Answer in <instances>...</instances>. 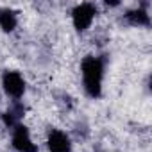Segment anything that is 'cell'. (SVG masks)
Segmentation results:
<instances>
[{
  "label": "cell",
  "mask_w": 152,
  "mask_h": 152,
  "mask_svg": "<svg viewBox=\"0 0 152 152\" xmlns=\"http://www.w3.org/2000/svg\"><path fill=\"white\" fill-rule=\"evenodd\" d=\"M104 61L99 56H86L81 61V77L84 93L90 99H100L104 88Z\"/></svg>",
  "instance_id": "cell-1"
},
{
  "label": "cell",
  "mask_w": 152,
  "mask_h": 152,
  "mask_svg": "<svg viewBox=\"0 0 152 152\" xmlns=\"http://www.w3.org/2000/svg\"><path fill=\"white\" fill-rule=\"evenodd\" d=\"M0 84H2L4 93L9 99H13V102H18L25 95V90H27L25 77L18 70H4L2 79H0Z\"/></svg>",
  "instance_id": "cell-2"
},
{
  "label": "cell",
  "mask_w": 152,
  "mask_h": 152,
  "mask_svg": "<svg viewBox=\"0 0 152 152\" xmlns=\"http://www.w3.org/2000/svg\"><path fill=\"white\" fill-rule=\"evenodd\" d=\"M97 6L95 4H90V2H83V4H77L73 9H72V25L77 32H86L93 20L97 18Z\"/></svg>",
  "instance_id": "cell-3"
},
{
  "label": "cell",
  "mask_w": 152,
  "mask_h": 152,
  "mask_svg": "<svg viewBox=\"0 0 152 152\" xmlns=\"http://www.w3.org/2000/svg\"><path fill=\"white\" fill-rule=\"evenodd\" d=\"M11 145L16 152H38V145L32 141L27 125L18 124L11 129Z\"/></svg>",
  "instance_id": "cell-4"
},
{
  "label": "cell",
  "mask_w": 152,
  "mask_h": 152,
  "mask_svg": "<svg viewBox=\"0 0 152 152\" xmlns=\"http://www.w3.org/2000/svg\"><path fill=\"white\" fill-rule=\"evenodd\" d=\"M47 148L48 152H72V140L61 129H50L47 136Z\"/></svg>",
  "instance_id": "cell-5"
},
{
  "label": "cell",
  "mask_w": 152,
  "mask_h": 152,
  "mask_svg": "<svg viewBox=\"0 0 152 152\" xmlns=\"http://www.w3.org/2000/svg\"><path fill=\"white\" fill-rule=\"evenodd\" d=\"M125 20L132 25V27H148L150 25V15L147 9L138 7L134 11H129L125 15Z\"/></svg>",
  "instance_id": "cell-6"
},
{
  "label": "cell",
  "mask_w": 152,
  "mask_h": 152,
  "mask_svg": "<svg viewBox=\"0 0 152 152\" xmlns=\"http://www.w3.org/2000/svg\"><path fill=\"white\" fill-rule=\"evenodd\" d=\"M23 111H25V107L20 104V100H18V102H13V104L9 106V109L6 111V115H4V122H6V125L13 129L15 125L22 124Z\"/></svg>",
  "instance_id": "cell-7"
},
{
  "label": "cell",
  "mask_w": 152,
  "mask_h": 152,
  "mask_svg": "<svg viewBox=\"0 0 152 152\" xmlns=\"http://www.w3.org/2000/svg\"><path fill=\"white\" fill-rule=\"evenodd\" d=\"M18 25V16H16V11L13 9H0V29L4 32H13Z\"/></svg>",
  "instance_id": "cell-8"
}]
</instances>
